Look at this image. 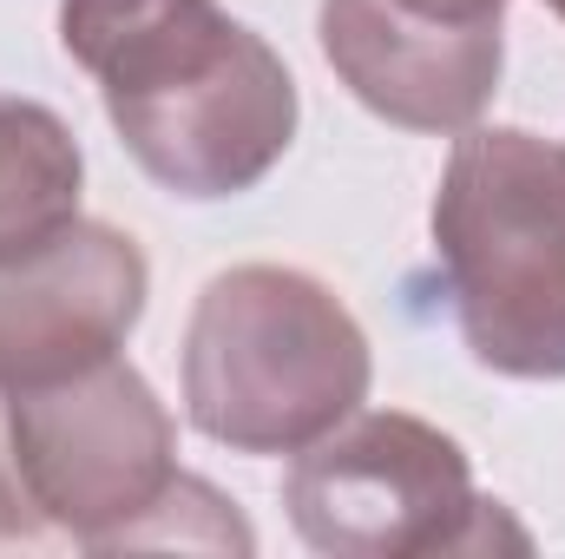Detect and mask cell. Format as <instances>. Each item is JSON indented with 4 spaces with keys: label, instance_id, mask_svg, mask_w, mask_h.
<instances>
[{
    "label": "cell",
    "instance_id": "cell-3",
    "mask_svg": "<svg viewBox=\"0 0 565 559\" xmlns=\"http://www.w3.org/2000/svg\"><path fill=\"white\" fill-rule=\"evenodd\" d=\"M434 264L460 342L507 382H565V151L526 126L454 133Z\"/></svg>",
    "mask_w": 565,
    "mask_h": 559
},
{
    "label": "cell",
    "instance_id": "cell-9",
    "mask_svg": "<svg viewBox=\"0 0 565 559\" xmlns=\"http://www.w3.org/2000/svg\"><path fill=\"white\" fill-rule=\"evenodd\" d=\"M395 7L434 27H500L507 20V0H395Z\"/></svg>",
    "mask_w": 565,
    "mask_h": 559
},
{
    "label": "cell",
    "instance_id": "cell-2",
    "mask_svg": "<svg viewBox=\"0 0 565 559\" xmlns=\"http://www.w3.org/2000/svg\"><path fill=\"white\" fill-rule=\"evenodd\" d=\"M375 356L349 303L309 271L237 264L184 323V415L231 454H302L369 402Z\"/></svg>",
    "mask_w": 565,
    "mask_h": 559
},
{
    "label": "cell",
    "instance_id": "cell-8",
    "mask_svg": "<svg viewBox=\"0 0 565 559\" xmlns=\"http://www.w3.org/2000/svg\"><path fill=\"white\" fill-rule=\"evenodd\" d=\"M79 191H86V158L73 126L40 99L0 93V264L79 224Z\"/></svg>",
    "mask_w": 565,
    "mask_h": 559
},
{
    "label": "cell",
    "instance_id": "cell-5",
    "mask_svg": "<svg viewBox=\"0 0 565 559\" xmlns=\"http://www.w3.org/2000/svg\"><path fill=\"white\" fill-rule=\"evenodd\" d=\"M0 428L33 520L86 553H119L184 474L171 409L126 356L0 395Z\"/></svg>",
    "mask_w": 565,
    "mask_h": 559
},
{
    "label": "cell",
    "instance_id": "cell-7",
    "mask_svg": "<svg viewBox=\"0 0 565 559\" xmlns=\"http://www.w3.org/2000/svg\"><path fill=\"white\" fill-rule=\"evenodd\" d=\"M316 40L375 119L434 139L480 126L507 73V27H434L395 0H322Z\"/></svg>",
    "mask_w": 565,
    "mask_h": 559
},
{
    "label": "cell",
    "instance_id": "cell-1",
    "mask_svg": "<svg viewBox=\"0 0 565 559\" xmlns=\"http://www.w3.org/2000/svg\"><path fill=\"white\" fill-rule=\"evenodd\" d=\"M60 46L132 165L184 204L257 191L296 145L302 99L282 53L217 0H60Z\"/></svg>",
    "mask_w": 565,
    "mask_h": 559
},
{
    "label": "cell",
    "instance_id": "cell-11",
    "mask_svg": "<svg viewBox=\"0 0 565 559\" xmlns=\"http://www.w3.org/2000/svg\"><path fill=\"white\" fill-rule=\"evenodd\" d=\"M540 7H546V13H559V20H565V0H540Z\"/></svg>",
    "mask_w": 565,
    "mask_h": 559
},
{
    "label": "cell",
    "instance_id": "cell-4",
    "mask_svg": "<svg viewBox=\"0 0 565 559\" xmlns=\"http://www.w3.org/2000/svg\"><path fill=\"white\" fill-rule=\"evenodd\" d=\"M282 507L322 559L487 553L500 540V500L473 494L467 447L402 409H355L309 441L282 474Z\"/></svg>",
    "mask_w": 565,
    "mask_h": 559
},
{
    "label": "cell",
    "instance_id": "cell-6",
    "mask_svg": "<svg viewBox=\"0 0 565 559\" xmlns=\"http://www.w3.org/2000/svg\"><path fill=\"white\" fill-rule=\"evenodd\" d=\"M151 296L139 238L99 218L0 264V395L66 382L132 342Z\"/></svg>",
    "mask_w": 565,
    "mask_h": 559
},
{
    "label": "cell",
    "instance_id": "cell-10",
    "mask_svg": "<svg viewBox=\"0 0 565 559\" xmlns=\"http://www.w3.org/2000/svg\"><path fill=\"white\" fill-rule=\"evenodd\" d=\"M40 534L26 494H20V474H13V454H7V428H0V540H26Z\"/></svg>",
    "mask_w": 565,
    "mask_h": 559
}]
</instances>
